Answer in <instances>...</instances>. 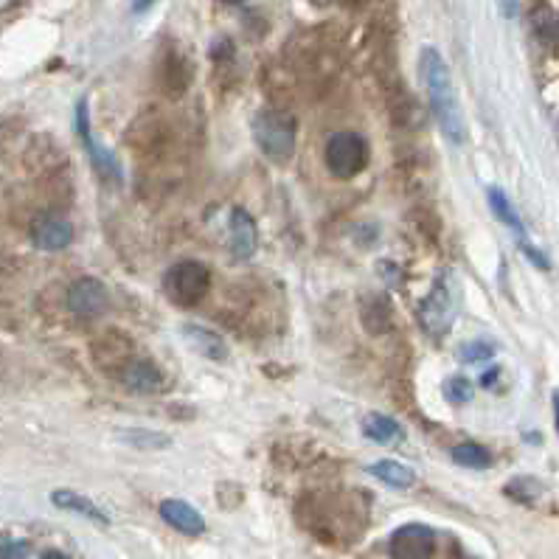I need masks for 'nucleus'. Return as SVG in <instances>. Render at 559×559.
Wrapping results in <instances>:
<instances>
[{"instance_id":"9d476101","label":"nucleus","mask_w":559,"mask_h":559,"mask_svg":"<svg viewBox=\"0 0 559 559\" xmlns=\"http://www.w3.org/2000/svg\"><path fill=\"white\" fill-rule=\"evenodd\" d=\"M121 383L127 385L130 391H135V394H155V391L163 388V374L152 360L133 357L127 366L121 368Z\"/></svg>"},{"instance_id":"f3484780","label":"nucleus","mask_w":559,"mask_h":559,"mask_svg":"<svg viewBox=\"0 0 559 559\" xmlns=\"http://www.w3.org/2000/svg\"><path fill=\"white\" fill-rule=\"evenodd\" d=\"M450 458L456 461L458 467H467V470H486V467L492 464L489 450H486L484 444H475V442L456 444V447L450 450Z\"/></svg>"},{"instance_id":"9b49d317","label":"nucleus","mask_w":559,"mask_h":559,"mask_svg":"<svg viewBox=\"0 0 559 559\" xmlns=\"http://www.w3.org/2000/svg\"><path fill=\"white\" fill-rule=\"evenodd\" d=\"M161 517L172 529H177L180 534H189V537H197V534L206 531L203 515L194 509L192 503L177 501V498H169V501L161 503Z\"/></svg>"},{"instance_id":"6ab92c4d","label":"nucleus","mask_w":559,"mask_h":559,"mask_svg":"<svg viewBox=\"0 0 559 559\" xmlns=\"http://www.w3.org/2000/svg\"><path fill=\"white\" fill-rule=\"evenodd\" d=\"M444 397H447V402H453V405H467L472 399V383L467 377H450L444 383Z\"/></svg>"},{"instance_id":"1a4fd4ad","label":"nucleus","mask_w":559,"mask_h":559,"mask_svg":"<svg viewBox=\"0 0 559 559\" xmlns=\"http://www.w3.org/2000/svg\"><path fill=\"white\" fill-rule=\"evenodd\" d=\"M228 239H231V253L236 259H251L259 248V228L245 208H234L228 220Z\"/></svg>"},{"instance_id":"393cba45","label":"nucleus","mask_w":559,"mask_h":559,"mask_svg":"<svg viewBox=\"0 0 559 559\" xmlns=\"http://www.w3.org/2000/svg\"><path fill=\"white\" fill-rule=\"evenodd\" d=\"M554 419H557V433H559V391L554 394Z\"/></svg>"},{"instance_id":"412c9836","label":"nucleus","mask_w":559,"mask_h":559,"mask_svg":"<svg viewBox=\"0 0 559 559\" xmlns=\"http://www.w3.org/2000/svg\"><path fill=\"white\" fill-rule=\"evenodd\" d=\"M29 557V543L26 540H6L0 545V559H26Z\"/></svg>"},{"instance_id":"ddd939ff","label":"nucleus","mask_w":559,"mask_h":559,"mask_svg":"<svg viewBox=\"0 0 559 559\" xmlns=\"http://www.w3.org/2000/svg\"><path fill=\"white\" fill-rule=\"evenodd\" d=\"M51 501H54V506H59V509H65V512H74V515L88 517V520L99 523V526H107V523H110V520H107V515H104V512L99 509V506H96V503L90 501V498H85V495H76V492H71V489H59V492H54V495H51Z\"/></svg>"},{"instance_id":"2eb2a0df","label":"nucleus","mask_w":559,"mask_h":559,"mask_svg":"<svg viewBox=\"0 0 559 559\" xmlns=\"http://www.w3.org/2000/svg\"><path fill=\"white\" fill-rule=\"evenodd\" d=\"M368 472H371L374 478H380L383 484L394 486V489H408V486H413V481H416V475H413L411 467L399 464V461H394V458H383V461L371 464Z\"/></svg>"},{"instance_id":"aec40b11","label":"nucleus","mask_w":559,"mask_h":559,"mask_svg":"<svg viewBox=\"0 0 559 559\" xmlns=\"http://www.w3.org/2000/svg\"><path fill=\"white\" fill-rule=\"evenodd\" d=\"M495 354V346L492 343H486V340H475V343H467V346H461V360L464 363H478V360H489Z\"/></svg>"},{"instance_id":"39448f33","label":"nucleus","mask_w":559,"mask_h":559,"mask_svg":"<svg viewBox=\"0 0 559 559\" xmlns=\"http://www.w3.org/2000/svg\"><path fill=\"white\" fill-rule=\"evenodd\" d=\"M326 172L338 180H352L368 166V141L360 133L343 130L329 135L324 149Z\"/></svg>"},{"instance_id":"f257e3e1","label":"nucleus","mask_w":559,"mask_h":559,"mask_svg":"<svg viewBox=\"0 0 559 559\" xmlns=\"http://www.w3.org/2000/svg\"><path fill=\"white\" fill-rule=\"evenodd\" d=\"M419 74L425 79L427 99H430V110L439 124V130L450 144H464L467 138V124H464V113L458 104L456 85H453V74L447 68L444 57L436 48H422L419 54Z\"/></svg>"},{"instance_id":"4468645a","label":"nucleus","mask_w":559,"mask_h":559,"mask_svg":"<svg viewBox=\"0 0 559 559\" xmlns=\"http://www.w3.org/2000/svg\"><path fill=\"white\" fill-rule=\"evenodd\" d=\"M363 436L377 444H394L402 439V427L397 419L385 416V413H368L363 419Z\"/></svg>"},{"instance_id":"dca6fc26","label":"nucleus","mask_w":559,"mask_h":559,"mask_svg":"<svg viewBox=\"0 0 559 559\" xmlns=\"http://www.w3.org/2000/svg\"><path fill=\"white\" fill-rule=\"evenodd\" d=\"M124 444H130L135 450H166L172 447V439L161 430H147V427H127L118 433Z\"/></svg>"},{"instance_id":"4be33fe9","label":"nucleus","mask_w":559,"mask_h":559,"mask_svg":"<svg viewBox=\"0 0 559 559\" xmlns=\"http://www.w3.org/2000/svg\"><path fill=\"white\" fill-rule=\"evenodd\" d=\"M152 3H155V0H135L133 9H135V12H147Z\"/></svg>"},{"instance_id":"f8f14e48","label":"nucleus","mask_w":559,"mask_h":559,"mask_svg":"<svg viewBox=\"0 0 559 559\" xmlns=\"http://www.w3.org/2000/svg\"><path fill=\"white\" fill-rule=\"evenodd\" d=\"M183 335L194 346V352H200L208 360H217V363L228 360V343L217 332H211L206 326H183Z\"/></svg>"},{"instance_id":"a878e982","label":"nucleus","mask_w":559,"mask_h":559,"mask_svg":"<svg viewBox=\"0 0 559 559\" xmlns=\"http://www.w3.org/2000/svg\"><path fill=\"white\" fill-rule=\"evenodd\" d=\"M222 3H231V6H239V3H245V0H222Z\"/></svg>"},{"instance_id":"20e7f679","label":"nucleus","mask_w":559,"mask_h":559,"mask_svg":"<svg viewBox=\"0 0 559 559\" xmlns=\"http://www.w3.org/2000/svg\"><path fill=\"white\" fill-rule=\"evenodd\" d=\"M211 290V270L197 259H183L166 270L163 293L180 309L197 307Z\"/></svg>"},{"instance_id":"6e6552de","label":"nucleus","mask_w":559,"mask_h":559,"mask_svg":"<svg viewBox=\"0 0 559 559\" xmlns=\"http://www.w3.org/2000/svg\"><path fill=\"white\" fill-rule=\"evenodd\" d=\"M31 242L40 248V251H65L71 242H74V225L65 220V217H40V220L31 225Z\"/></svg>"},{"instance_id":"a211bd4d","label":"nucleus","mask_w":559,"mask_h":559,"mask_svg":"<svg viewBox=\"0 0 559 559\" xmlns=\"http://www.w3.org/2000/svg\"><path fill=\"white\" fill-rule=\"evenodd\" d=\"M489 208L495 211V217H498L503 225H509V228L523 239V222H520L515 206L509 203V197H506L501 189H489Z\"/></svg>"},{"instance_id":"0eeeda50","label":"nucleus","mask_w":559,"mask_h":559,"mask_svg":"<svg viewBox=\"0 0 559 559\" xmlns=\"http://www.w3.org/2000/svg\"><path fill=\"white\" fill-rule=\"evenodd\" d=\"M107 304H110V295H107V287L99 279L85 276V279L74 281L71 290H68V307L76 315H82V318L102 315Z\"/></svg>"},{"instance_id":"5701e85b","label":"nucleus","mask_w":559,"mask_h":559,"mask_svg":"<svg viewBox=\"0 0 559 559\" xmlns=\"http://www.w3.org/2000/svg\"><path fill=\"white\" fill-rule=\"evenodd\" d=\"M495 377H498V368H492V371H486L484 380H481V383H484V385H492V380H495Z\"/></svg>"},{"instance_id":"7ed1b4c3","label":"nucleus","mask_w":559,"mask_h":559,"mask_svg":"<svg viewBox=\"0 0 559 559\" xmlns=\"http://www.w3.org/2000/svg\"><path fill=\"white\" fill-rule=\"evenodd\" d=\"M458 304H461V290H458L456 276L444 270L419 304V321L430 335H444L456 321Z\"/></svg>"},{"instance_id":"f03ea898","label":"nucleus","mask_w":559,"mask_h":559,"mask_svg":"<svg viewBox=\"0 0 559 559\" xmlns=\"http://www.w3.org/2000/svg\"><path fill=\"white\" fill-rule=\"evenodd\" d=\"M253 141L267 161L284 166L293 161L298 144V121L287 110L265 107L253 116Z\"/></svg>"},{"instance_id":"b1692460","label":"nucleus","mask_w":559,"mask_h":559,"mask_svg":"<svg viewBox=\"0 0 559 559\" xmlns=\"http://www.w3.org/2000/svg\"><path fill=\"white\" fill-rule=\"evenodd\" d=\"M40 559H68V557H65V554H59V551H45Z\"/></svg>"},{"instance_id":"423d86ee","label":"nucleus","mask_w":559,"mask_h":559,"mask_svg":"<svg viewBox=\"0 0 559 559\" xmlns=\"http://www.w3.org/2000/svg\"><path fill=\"white\" fill-rule=\"evenodd\" d=\"M391 559H433L436 534L422 523H408L391 534Z\"/></svg>"}]
</instances>
